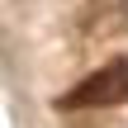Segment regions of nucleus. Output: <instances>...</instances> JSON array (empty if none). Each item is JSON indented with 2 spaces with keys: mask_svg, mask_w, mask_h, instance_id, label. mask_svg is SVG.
I'll return each instance as SVG.
<instances>
[{
  "mask_svg": "<svg viewBox=\"0 0 128 128\" xmlns=\"http://www.w3.org/2000/svg\"><path fill=\"white\" fill-rule=\"evenodd\" d=\"M124 81H128V71H124Z\"/></svg>",
  "mask_w": 128,
  "mask_h": 128,
  "instance_id": "1",
  "label": "nucleus"
}]
</instances>
